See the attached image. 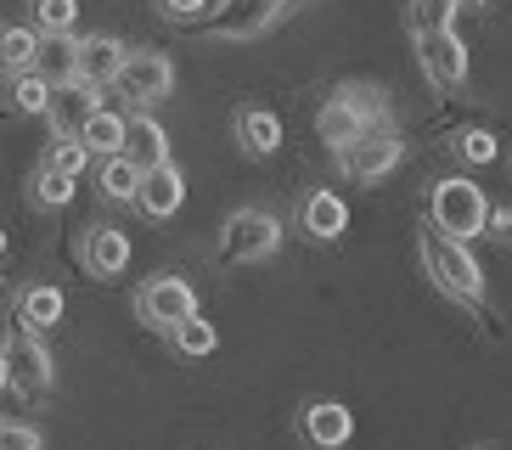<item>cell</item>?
I'll return each instance as SVG.
<instances>
[{
    "mask_svg": "<svg viewBox=\"0 0 512 450\" xmlns=\"http://www.w3.org/2000/svg\"><path fill=\"white\" fill-rule=\"evenodd\" d=\"M40 164L57 169V175H68V180H79V175H85V164H91V152L79 147V141H51Z\"/></svg>",
    "mask_w": 512,
    "mask_h": 450,
    "instance_id": "f1b7e54d",
    "label": "cell"
},
{
    "mask_svg": "<svg viewBox=\"0 0 512 450\" xmlns=\"http://www.w3.org/2000/svg\"><path fill=\"white\" fill-rule=\"evenodd\" d=\"M85 152H96V158H119V147H124V119L113 113V107H96L91 119L79 124V135H74Z\"/></svg>",
    "mask_w": 512,
    "mask_h": 450,
    "instance_id": "44dd1931",
    "label": "cell"
},
{
    "mask_svg": "<svg viewBox=\"0 0 512 450\" xmlns=\"http://www.w3.org/2000/svg\"><path fill=\"white\" fill-rule=\"evenodd\" d=\"M237 12H220V17H209V29L220 34V40H248V34H259V29H271L276 23V0H231Z\"/></svg>",
    "mask_w": 512,
    "mask_h": 450,
    "instance_id": "d6986e66",
    "label": "cell"
},
{
    "mask_svg": "<svg viewBox=\"0 0 512 450\" xmlns=\"http://www.w3.org/2000/svg\"><path fill=\"white\" fill-rule=\"evenodd\" d=\"M0 389H6V349H0Z\"/></svg>",
    "mask_w": 512,
    "mask_h": 450,
    "instance_id": "836d02e7",
    "label": "cell"
},
{
    "mask_svg": "<svg viewBox=\"0 0 512 450\" xmlns=\"http://www.w3.org/2000/svg\"><path fill=\"white\" fill-rule=\"evenodd\" d=\"M479 450H507V445H479Z\"/></svg>",
    "mask_w": 512,
    "mask_h": 450,
    "instance_id": "d590c367",
    "label": "cell"
},
{
    "mask_svg": "<svg viewBox=\"0 0 512 450\" xmlns=\"http://www.w3.org/2000/svg\"><path fill=\"white\" fill-rule=\"evenodd\" d=\"M0 450H46L34 422H0Z\"/></svg>",
    "mask_w": 512,
    "mask_h": 450,
    "instance_id": "4dcf8cb0",
    "label": "cell"
},
{
    "mask_svg": "<svg viewBox=\"0 0 512 450\" xmlns=\"http://www.w3.org/2000/svg\"><path fill=\"white\" fill-rule=\"evenodd\" d=\"M484 237L512 242V209H490V220H484Z\"/></svg>",
    "mask_w": 512,
    "mask_h": 450,
    "instance_id": "d6a6232c",
    "label": "cell"
},
{
    "mask_svg": "<svg viewBox=\"0 0 512 450\" xmlns=\"http://www.w3.org/2000/svg\"><path fill=\"white\" fill-rule=\"evenodd\" d=\"M299 231L310 242H338L349 231V203L338 192H327V186H316V192L299 203Z\"/></svg>",
    "mask_w": 512,
    "mask_h": 450,
    "instance_id": "5bb4252c",
    "label": "cell"
},
{
    "mask_svg": "<svg viewBox=\"0 0 512 450\" xmlns=\"http://www.w3.org/2000/svg\"><path fill=\"white\" fill-rule=\"evenodd\" d=\"M462 6H490V0H462Z\"/></svg>",
    "mask_w": 512,
    "mask_h": 450,
    "instance_id": "e575fe53",
    "label": "cell"
},
{
    "mask_svg": "<svg viewBox=\"0 0 512 450\" xmlns=\"http://www.w3.org/2000/svg\"><path fill=\"white\" fill-rule=\"evenodd\" d=\"M0 422H6V417H0Z\"/></svg>",
    "mask_w": 512,
    "mask_h": 450,
    "instance_id": "74e56055",
    "label": "cell"
},
{
    "mask_svg": "<svg viewBox=\"0 0 512 450\" xmlns=\"http://www.w3.org/2000/svg\"><path fill=\"white\" fill-rule=\"evenodd\" d=\"M113 90H119V102L147 113V107H158L169 90H175V62H169L164 51H130L119 79H113Z\"/></svg>",
    "mask_w": 512,
    "mask_h": 450,
    "instance_id": "8992f818",
    "label": "cell"
},
{
    "mask_svg": "<svg viewBox=\"0 0 512 450\" xmlns=\"http://www.w3.org/2000/svg\"><path fill=\"white\" fill-rule=\"evenodd\" d=\"M417 254H422L428 282H434L445 299L467 304V310H484V270H479V259L467 254V242H451V237H439V231H422Z\"/></svg>",
    "mask_w": 512,
    "mask_h": 450,
    "instance_id": "7a4b0ae2",
    "label": "cell"
},
{
    "mask_svg": "<svg viewBox=\"0 0 512 450\" xmlns=\"http://www.w3.org/2000/svg\"><path fill=\"white\" fill-rule=\"evenodd\" d=\"M119 158H130L141 175H147V169H158V164H169V130L152 119V113H130V119H124Z\"/></svg>",
    "mask_w": 512,
    "mask_h": 450,
    "instance_id": "7c38bea8",
    "label": "cell"
},
{
    "mask_svg": "<svg viewBox=\"0 0 512 450\" xmlns=\"http://www.w3.org/2000/svg\"><path fill=\"white\" fill-rule=\"evenodd\" d=\"M417 62H422V74L434 79L439 90H462L467 85V45L456 40V29L422 34V40H417Z\"/></svg>",
    "mask_w": 512,
    "mask_h": 450,
    "instance_id": "9c48e42d",
    "label": "cell"
},
{
    "mask_svg": "<svg viewBox=\"0 0 512 450\" xmlns=\"http://www.w3.org/2000/svg\"><path fill=\"white\" fill-rule=\"evenodd\" d=\"M0 349H6V389H17L23 400H29V394H51V383H57V366H51V349L40 344V332H23V327H17Z\"/></svg>",
    "mask_w": 512,
    "mask_h": 450,
    "instance_id": "52a82bcc",
    "label": "cell"
},
{
    "mask_svg": "<svg viewBox=\"0 0 512 450\" xmlns=\"http://www.w3.org/2000/svg\"><path fill=\"white\" fill-rule=\"evenodd\" d=\"M158 12H164V17H181V23H186V17L209 12V0H158Z\"/></svg>",
    "mask_w": 512,
    "mask_h": 450,
    "instance_id": "1f68e13d",
    "label": "cell"
},
{
    "mask_svg": "<svg viewBox=\"0 0 512 450\" xmlns=\"http://www.w3.org/2000/svg\"><path fill=\"white\" fill-rule=\"evenodd\" d=\"M299 434L316 450H344L349 434H355V417H349V405H338V400H316V405L299 411Z\"/></svg>",
    "mask_w": 512,
    "mask_h": 450,
    "instance_id": "4fadbf2b",
    "label": "cell"
},
{
    "mask_svg": "<svg viewBox=\"0 0 512 450\" xmlns=\"http://www.w3.org/2000/svg\"><path fill=\"white\" fill-rule=\"evenodd\" d=\"M282 248V220L271 209H237L220 225V265H259Z\"/></svg>",
    "mask_w": 512,
    "mask_h": 450,
    "instance_id": "277c9868",
    "label": "cell"
},
{
    "mask_svg": "<svg viewBox=\"0 0 512 450\" xmlns=\"http://www.w3.org/2000/svg\"><path fill=\"white\" fill-rule=\"evenodd\" d=\"M12 107H17V113L46 119V113H51V85L34 74V68H29V74H17V79H12Z\"/></svg>",
    "mask_w": 512,
    "mask_h": 450,
    "instance_id": "4316f807",
    "label": "cell"
},
{
    "mask_svg": "<svg viewBox=\"0 0 512 450\" xmlns=\"http://www.w3.org/2000/svg\"><path fill=\"white\" fill-rule=\"evenodd\" d=\"M62 310H68V299H62V287L51 282H34L17 293V327L23 332H51L62 321Z\"/></svg>",
    "mask_w": 512,
    "mask_h": 450,
    "instance_id": "ac0fdd59",
    "label": "cell"
},
{
    "mask_svg": "<svg viewBox=\"0 0 512 450\" xmlns=\"http://www.w3.org/2000/svg\"><path fill=\"white\" fill-rule=\"evenodd\" d=\"M0 254H6V237H0Z\"/></svg>",
    "mask_w": 512,
    "mask_h": 450,
    "instance_id": "8d00e7d4",
    "label": "cell"
},
{
    "mask_svg": "<svg viewBox=\"0 0 512 450\" xmlns=\"http://www.w3.org/2000/svg\"><path fill=\"white\" fill-rule=\"evenodd\" d=\"M34 51H40V34L29 23H0V74H29Z\"/></svg>",
    "mask_w": 512,
    "mask_h": 450,
    "instance_id": "7402d4cb",
    "label": "cell"
},
{
    "mask_svg": "<svg viewBox=\"0 0 512 450\" xmlns=\"http://www.w3.org/2000/svg\"><path fill=\"white\" fill-rule=\"evenodd\" d=\"M316 130L332 152H349L366 130H394V113H389V96L377 85H344L332 90L327 107L316 113Z\"/></svg>",
    "mask_w": 512,
    "mask_h": 450,
    "instance_id": "6da1fadb",
    "label": "cell"
},
{
    "mask_svg": "<svg viewBox=\"0 0 512 450\" xmlns=\"http://www.w3.org/2000/svg\"><path fill=\"white\" fill-rule=\"evenodd\" d=\"M79 0H34V34L51 40V34H74Z\"/></svg>",
    "mask_w": 512,
    "mask_h": 450,
    "instance_id": "484cf974",
    "label": "cell"
},
{
    "mask_svg": "<svg viewBox=\"0 0 512 450\" xmlns=\"http://www.w3.org/2000/svg\"><path fill=\"white\" fill-rule=\"evenodd\" d=\"M451 147H456L462 164H496V158H501V147H496V135H490V130H462Z\"/></svg>",
    "mask_w": 512,
    "mask_h": 450,
    "instance_id": "f546056e",
    "label": "cell"
},
{
    "mask_svg": "<svg viewBox=\"0 0 512 450\" xmlns=\"http://www.w3.org/2000/svg\"><path fill=\"white\" fill-rule=\"evenodd\" d=\"M34 74L46 79L51 90L74 85V74H79V40L74 34H51V40H40V51H34Z\"/></svg>",
    "mask_w": 512,
    "mask_h": 450,
    "instance_id": "ffe728a7",
    "label": "cell"
},
{
    "mask_svg": "<svg viewBox=\"0 0 512 450\" xmlns=\"http://www.w3.org/2000/svg\"><path fill=\"white\" fill-rule=\"evenodd\" d=\"M169 338H175V349H181L186 360H203V355H214V349H220V332H214V321H203V315L181 321Z\"/></svg>",
    "mask_w": 512,
    "mask_h": 450,
    "instance_id": "d4e9b609",
    "label": "cell"
},
{
    "mask_svg": "<svg viewBox=\"0 0 512 450\" xmlns=\"http://www.w3.org/2000/svg\"><path fill=\"white\" fill-rule=\"evenodd\" d=\"M96 107H102V96H96L91 85H79V79H74V85L51 90V113H46V119H51V130H57V141H74L79 124L91 119Z\"/></svg>",
    "mask_w": 512,
    "mask_h": 450,
    "instance_id": "2e32d148",
    "label": "cell"
},
{
    "mask_svg": "<svg viewBox=\"0 0 512 450\" xmlns=\"http://www.w3.org/2000/svg\"><path fill=\"white\" fill-rule=\"evenodd\" d=\"M102 197H113V203H136L141 192V169L130 164V158H102Z\"/></svg>",
    "mask_w": 512,
    "mask_h": 450,
    "instance_id": "cb8c5ba5",
    "label": "cell"
},
{
    "mask_svg": "<svg viewBox=\"0 0 512 450\" xmlns=\"http://www.w3.org/2000/svg\"><path fill=\"white\" fill-rule=\"evenodd\" d=\"M136 315H141V327H152V332H175L181 321L197 315V287L186 276H147L136 287Z\"/></svg>",
    "mask_w": 512,
    "mask_h": 450,
    "instance_id": "5b68a950",
    "label": "cell"
},
{
    "mask_svg": "<svg viewBox=\"0 0 512 450\" xmlns=\"http://www.w3.org/2000/svg\"><path fill=\"white\" fill-rule=\"evenodd\" d=\"M29 197L40 203V209H62V203H74V180L40 164V169H34V180H29Z\"/></svg>",
    "mask_w": 512,
    "mask_h": 450,
    "instance_id": "83f0119b",
    "label": "cell"
},
{
    "mask_svg": "<svg viewBox=\"0 0 512 450\" xmlns=\"http://www.w3.org/2000/svg\"><path fill=\"white\" fill-rule=\"evenodd\" d=\"M181 203H186V175H181V164H175V158L141 175L136 209L147 214V220H169V214H181Z\"/></svg>",
    "mask_w": 512,
    "mask_h": 450,
    "instance_id": "30bf717a",
    "label": "cell"
},
{
    "mask_svg": "<svg viewBox=\"0 0 512 450\" xmlns=\"http://www.w3.org/2000/svg\"><path fill=\"white\" fill-rule=\"evenodd\" d=\"M400 158H406V141L394 130H366L349 152H338V164H344L349 180H383Z\"/></svg>",
    "mask_w": 512,
    "mask_h": 450,
    "instance_id": "ba28073f",
    "label": "cell"
},
{
    "mask_svg": "<svg viewBox=\"0 0 512 450\" xmlns=\"http://www.w3.org/2000/svg\"><path fill=\"white\" fill-rule=\"evenodd\" d=\"M484 220H490L484 186H473L467 175L434 180V192H428V231H439L451 242H473V237H484Z\"/></svg>",
    "mask_w": 512,
    "mask_h": 450,
    "instance_id": "3957f363",
    "label": "cell"
},
{
    "mask_svg": "<svg viewBox=\"0 0 512 450\" xmlns=\"http://www.w3.org/2000/svg\"><path fill=\"white\" fill-rule=\"evenodd\" d=\"M124 57H130V51H124L113 34H85V40H79V74L74 79L79 85H91V90H102V85L119 79Z\"/></svg>",
    "mask_w": 512,
    "mask_h": 450,
    "instance_id": "9a60e30c",
    "label": "cell"
},
{
    "mask_svg": "<svg viewBox=\"0 0 512 450\" xmlns=\"http://www.w3.org/2000/svg\"><path fill=\"white\" fill-rule=\"evenodd\" d=\"M79 259H85V270H91L96 282H113L130 265V237H124L119 225H91L79 237Z\"/></svg>",
    "mask_w": 512,
    "mask_h": 450,
    "instance_id": "8fae6325",
    "label": "cell"
},
{
    "mask_svg": "<svg viewBox=\"0 0 512 450\" xmlns=\"http://www.w3.org/2000/svg\"><path fill=\"white\" fill-rule=\"evenodd\" d=\"M231 130H237V147L248 152V158H271V152L282 147V119H276L271 107H237Z\"/></svg>",
    "mask_w": 512,
    "mask_h": 450,
    "instance_id": "e0dca14e",
    "label": "cell"
},
{
    "mask_svg": "<svg viewBox=\"0 0 512 450\" xmlns=\"http://www.w3.org/2000/svg\"><path fill=\"white\" fill-rule=\"evenodd\" d=\"M456 12H462V0H411L406 6V23H411V34H445L456 23Z\"/></svg>",
    "mask_w": 512,
    "mask_h": 450,
    "instance_id": "603a6c76",
    "label": "cell"
}]
</instances>
